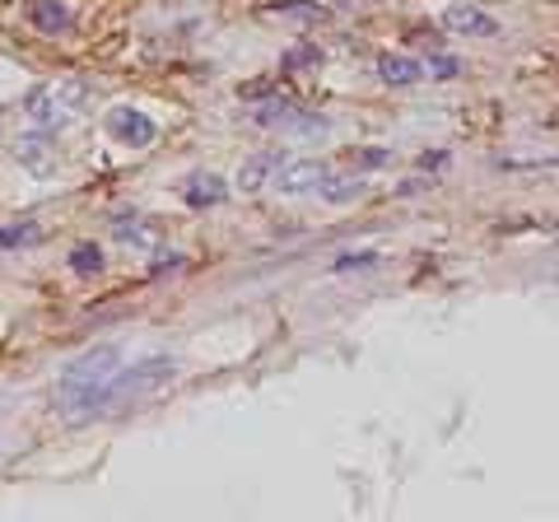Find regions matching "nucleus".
Segmentation results:
<instances>
[{"label": "nucleus", "mask_w": 559, "mask_h": 522, "mask_svg": "<svg viewBox=\"0 0 559 522\" xmlns=\"http://www.w3.org/2000/svg\"><path fill=\"white\" fill-rule=\"evenodd\" d=\"M312 61H318V47H294L280 71H299V66H312Z\"/></svg>", "instance_id": "nucleus-19"}, {"label": "nucleus", "mask_w": 559, "mask_h": 522, "mask_svg": "<svg viewBox=\"0 0 559 522\" xmlns=\"http://www.w3.org/2000/svg\"><path fill=\"white\" fill-rule=\"evenodd\" d=\"M108 131L117 135L121 145H131V150H145V145H154V121L140 112V108H112L108 112Z\"/></svg>", "instance_id": "nucleus-5"}, {"label": "nucleus", "mask_w": 559, "mask_h": 522, "mask_svg": "<svg viewBox=\"0 0 559 522\" xmlns=\"http://www.w3.org/2000/svg\"><path fill=\"white\" fill-rule=\"evenodd\" d=\"M112 238L121 242V248H131V252H159V224H150V220H140V215H127V220H117L112 224Z\"/></svg>", "instance_id": "nucleus-9"}, {"label": "nucleus", "mask_w": 559, "mask_h": 522, "mask_svg": "<svg viewBox=\"0 0 559 522\" xmlns=\"http://www.w3.org/2000/svg\"><path fill=\"white\" fill-rule=\"evenodd\" d=\"M70 271L75 275H98L103 271V248L98 242H80V248L70 252Z\"/></svg>", "instance_id": "nucleus-14"}, {"label": "nucleus", "mask_w": 559, "mask_h": 522, "mask_svg": "<svg viewBox=\"0 0 559 522\" xmlns=\"http://www.w3.org/2000/svg\"><path fill=\"white\" fill-rule=\"evenodd\" d=\"M121 369L117 345H90L57 378V411L66 425H90L94 415L112 411V378Z\"/></svg>", "instance_id": "nucleus-1"}, {"label": "nucleus", "mask_w": 559, "mask_h": 522, "mask_svg": "<svg viewBox=\"0 0 559 522\" xmlns=\"http://www.w3.org/2000/svg\"><path fill=\"white\" fill-rule=\"evenodd\" d=\"M0 443H5V439H0Z\"/></svg>", "instance_id": "nucleus-21"}, {"label": "nucleus", "mask_w": 559, "mask_h": 522, "mask_svg": "<svg viewBox=\"0 0 559 522\" xmlns=\"http://www.w3.org/2000/svg\"><path fill=\"white\" fill-rule=\"evenodd\" d=\"M28 24L38 33H47V38H57V33L70 28V10L61 0H28Z\"/></svg>", "instance_id": "nucleus-11"}, {"label": "nucleus", "mask_w": 559, "mask_h": 522, "mask_svg": "<svg viewBox=\"0 0 559 522\" xmlns=\"http://www.w3.org/2000/svg\"><path fill=\"white\" fill-rule=\"evenodd\" d=\"M224 197H229V187H224V178H215V173H191L182 187V201L191 211H210V205H219Z\"/></svg>", "instance_id": "nucleus-10"}, {"label": "nucleus", "mask_w": 559, "mask_h": 522, "mask_svg": "<svg viewBox=\"0 0 559 522\" xmlns=\"http://www.w3.org/2000/svg\"><path fill=\"white\" fill-rule=\"evenodd\" d=\"M331 178V168L322 159H285V168L275 173V191H285V197H304V191H318L322 182Z\"/></svg>", "instance_id": "nucleus-4"}, {"label": "nucleus", "mask_w": 559, "mask_h": 522, "mask_svg": "<svg viewBox=\"0 0 559 522\" xmlns=\"http://www.w3.org/2000/svg\"><path fill=\"white\" fill-rule=\"evenodd\" d=\"M322 5L312 0H285V5H271V20H289V24H318L322 20Z\"/></svg>", "instance_id": "nucleus-13"}, {"label": "nucleus", "mask_w": 559, "mask_h": 522, "mask_svg": "<svg viewBox=\"0 0 559 522\" xmlns=\"http://www.w3.org/2000/svg\"><path fill=\"white\" fill-rule=\"evenodd\" d=\"M378 80L382 84H396V90H406V84L425 80V61H415V57H382L378 61Z\"/></svg>", "instance_id": "nucleus-12"}, {"label": "nucleus", "mask_w": 559, "mask_h": 522, "mask_svg": "<svg viewBox=\"0 0 559 522\" xmlns=\"http://www.w3.org/2000/svg\"><path fill=\"white\" fill-rule=\"evenodd\" d=\"M84 98H90V84H84L80 75H61L51 84H38V90L24 98V112H28L33 127L61 131L84 112Z\"/></svg>", "instance_id": "nucleus-2"}, {"label": "nucleus", "mask_w": 559, "mask_h": 522, "mask_svg": "<svg viewBox=\"0 0 559 522\" xmlns=\"http://www.w3.org/2000/svg\"><path fill=\"white\" fill-rule=\"evenodd\" d=\"M280 168H285V154H280V150L252 154V159H242V168H238V191H248V197H252V191H266Z\"/></svg>", "instance_id": "nucleus-8"}, {"label": "nucleus", "mask_w": 559, "mask_h": 522, "mask_svg": "<svg viewBox=\"0 0 559 522\" xmlns=\"http://www.w3.org/2000/svg\"><path fill=\"white\" fill-rule=\"evenodd\" d=\"M173 378H178V359H168V355L135 359L131 369L121 364L117 378H112V411H127V406L150 402V396H159Z\"/></svg>", "instance_id": "nucleus-3"}, {"label": "nucleus", "mask_w": 559, "mask_h": 522, "mask_svg": "<svg viewBox=\"0 0 559 522\" xmlns=\"http://www.w3.org/2000/svg\"><path fill=\"white\" fill-rule=\"evenodd\" d=\"M359 191H364V182H359V178H326V182H322V197H326L331 205H341V201H355Z\"/></svg>", "instance_id": "nucleus-16"}, {"label": "nucleus", "mask_w": 559, "mask_h": 522, "mask_svg": "<svg viewBox=\"0 0 559 522\" xmlns=\"http://www.w3.org/2000/svg\"><path fill=\"white\" fill-rule=\"evenodd\" d=\"M14 159H20L33 178H47V173H57V145H51L38 127L33 135H20V141H14Z\"/></svg>", "instance_id": "nucleus-6"}, {"label": "nucleus", "mask_w": 559, "mask_h": 522, "mask_svg": "<svg viewBox=\"0 0 559 522\" xmlns=\"http://www.w3.org/2000/svg\"><path fill=\"white\" fill-rule=\"evenodd\" d=\"M43 238V229L33 220H24V224H10V229H0V248H28V242H38Z\"/></svg>", "instance_id": "nucleus-15"}, {"label": "nucleus", "mask_w": 559, "mask_h": 522, "mask_svg": "<svg viewBox=\"0 0 559 522\" xmlns=\"http://www.w3.org/2000/svg\"><path fill=\"white\" fill-rule=\"evenodd\" d=\"M369 266H378V252H345V257H336V271H369Z\"/></svg>", "instance_id": "nucleus-17"}, {"label": "nucleus", "mask_w": 559, "mask_h": 522, "mask_svg": "<svg viewBox=\"0 0 559 522\" xmlns=\"http://www.w3.org/2000/svg\"><path fill=\"white\" fill-rule=\"evenodd\" d=\"M388 159H392V154H388V150H378V145H369V150H359V154H355V164H359V168H382Z\"/></svg>", "instance_id": "nucleus-20"}, {"label": "nucleus", "mask_w": 559, "mask_h": 522, "mask_svg": "<svg viewBox=\"0 0 559 522\" xmlns=\"http://www.w3.org/2000/svg\"><path fill=\"white\" fill-rule=\"evenodd\" d=\"M443 28L457 33V38H495L499 20H495V14H485V10H476V5H452L443 14Z\"/></svg>", "instance_id": "nucleus-7"}, {"label": "nucleus", "mask_w": 559, "mask_h": 522, "mask_svg": "<svg viewBox=\"0 0 559 522\" xmlns=\"http://www.w3.org/2000/svg\"><path fill=\"white\" fill-rule=\"evenodd\" d=\"M425 75H433V80H452V75H457V61H452V57H429V61H425Z\"/></svg>", "instance_id": "nucleus-18"}]
</instances>
